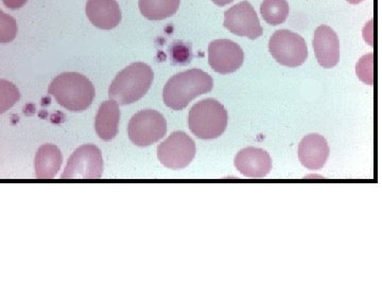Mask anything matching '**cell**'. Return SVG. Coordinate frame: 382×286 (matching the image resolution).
<instances>
[{
  "mask_svg": "<svg viewBox=\"0 0 382 286\" xmlns=\"http://www.w3.org/2000/svg\"><path fill=\"white\" fill-rule=\"evenodd\" d=\"M214 80L207 72L194 68L169 78L163 92L165 104L174 110L187 108L197 96L212 92Z\"/></svg>",
  "mask_w": 382,
  "mask_h": 286,
  "instance_id": "6da1fadb",
  "label": "cell"
},
{
  "mask_svg": "<svg viewBox=\"0 0 382 286\" xmlns=\"http://www.w3.org/2000/svg\"><path fill=\"white\" fill-rule=\"evenodd\" d=\"M48 94L65 110L82 112L92 106L96 90L92 81L83 74L63 72L51 81Z\"/></svg>",
  "mask_w": 382,
  "mask_h": 286,
  "instance_id": "7a4b0ae2",
  "label": "cell"
},
{
  "mask_svg": "<svg viewBox=\"0 0 382 286\" xmlns=\"http://www.w3.org/2000/svg\"><path fill=\"white\" fill-rule=\"evenodd\" d=\"M153 80L154 72L148 64L132 63L115 76L108 88V96L119 106L135 103L149 92Z\"/></svg>",
  "mask_w": 382,
  "mask_h": 286,
  "instance_id": "3957f363",
  "label": "cell"
},
{
  "mask_svg": "<svg viewBox=\"0 0 382 286\" xmlns=\"http://www.w3.org/2000/svg\"><path fill=\"white\" fill-rule=\"evenodd\" d=\"M229 114L224 106L213 98L199 101L189 110L188 126L199 139H217L225 132Z\"/></svg>",
  "mask_w": 382,
  "mask_h": 286,
  "instance_id": "277c9868",
  "label": "cell"
},
{
  "mask_svg": "<svg viewBox=\"0 0 382 286\" xmlns=\"http://www.w3.org/2000/svg\"><path fill=\"white\" fill-rule=\"evenodd\" d=\"M166 133V119L158 110H140L128 122V138L140 148H146L158 142L164 138Z\"/></svg>",
  "mask_w": 382,
  "mask_h": 286,
  "instance_id": "5b68a950",
  "label": "cell"
},
{
  "mask_svg": "<svg viewBox=\"0 0 382 286\" xmlns=\"http://www.w3.org/2000/svg\"><path fill=\"white\" fill-rule=\"evenodd\" d=\"M269 50L277 63L285 67H299L308 58V47L305 40L290 30L275 32L271 36Z\"/></svg>",
  "mask_w": 382,
  "mask_h": 286,
  "instance_id": "8992f818",
  "label": "cell"
},
{
  "mask_svg": "<svg viewBox=\"0 0 382 286\" xmlns=\"http://www.w3.org/2000/svg\"><path fill=\"white\" fill-rule=\"evenodd\" d=\"M104 162L101 151L94 144H83L68 159L61 178L99 179L103 174Z\"/></svg>",
  "mask_w": 382,
  "mask_h": 286,
  "instance_id": "52a82bcc",
  "label": "cell"
},
{
  "mask_svg": "<svg viewBox=\"0 0 382 286\" xmlns=\"http://www.w3.org/2000/svg\"><path fill=\"white\" fill-rule=\"evenodd\" d=\"M197 146L194 139L186 133L174 132L158 148V160L170 170H182L196 157Z\"/></svg>",
  "mask_w": 382,
  "mask_h": 286,
  "instance_id": "ba28073f",
  "label": "cell"
},
{
  "mask_svg": "<svg viewBox=\"0 0 382 286\" xmlns=\"http://www.w3.org/2000/svg\"><path fill=\"white\" fill-rule=\"evenodd\" d=\"M223 26L238 36L256 40L263 30L254 8L249 1H241L224 12Z\"/></svg>",
  "mask_w": 382,
  "mask_h": 286,
  "instance_id": "9c48e42d",
  "label": "cell"
},
{
  "mask_svg": "<svg viewBox=\"0 0 382 286\" xmlns=\"http://www.w3.org/2000/svg\"><path fill=\"white\" fill-rule=\"evenodd\" d=\"M242 48L231 40H213L208 46V63L220 74H233L242 66Z\"/></svg>",
  "mask_w": 382,
  "mask_h": 286,
  "instance_id": "30bf717a",
  "label": "cell"
},
{
  "mask_svg": "<svg viewBox=\"0 0 382 286\" xmlns=\"http://www.w3.org/2000/svg\"><path fill=\"white\" fill-rule=\"evenodd\" d=\"M237 170L249 178H263L272 170V159L263 149L247 148L235 157Z\"/></svg>",
  "mask_w": 382,
  "mask_h": 286,
  "instance_id": "8fae6325",
  "label": "cell"
},
{
  "mask_svg": "<svg viewBox=\"0 0 382 286\" xmlns=\"http://www.w3.org/2000/svg\"><path fill=\"white\" fill-rule=\"evenodd\" d=\"M313 49L323 68H333L340 60V42L335 30L329 26L317 27L313 35Z\"/></svg>",
  "mask_w": 382,
  "mask_h": 286,
  "instance_id": "7c38bea8",
  "label": "cell"
},
{
  "mask_svg": "<svg viewBox=\"0 0 382 286\" xmlns=\"http://www.w3.org/2000/svg\"><path fill=\"white\" fill-rule=\"evenodd\" d=\"M329 146L326 139L319 134L304 137L299 146V159L308 170H321L329 157Z\"/></svg>",
  "mask_w": 382,
  "mask_h": 286,
  "instance_id": "4fadbf2b",
  "label": "cell"
},
{
  "mask_svg": "<svg viewBox=\"0 0 382 286\" xmlns=\"http://www.w3.org/2000/svg\"><path fill=\"white\" fill-rule=\"evenodd\" d=\"M86 16L94 27L112 30L122 22V10L117 0H88Z\"/></svg>",
  "mask_w": 382,
  "mask_h": 286,
  "instance_id": "5bb4252c",
  "label": "cell"
},
{
  "mask_svg": "<svg viewBox=\"0 0 382 286\" xmlns=\"http://www.w3.org/2000/svg\"><path fill=\"white\" fill-rule=\"evenodd\" d=\"M119 104L114 100L102 102L94 118V130L98 137L103 141H110L117 136L119 130Z\"/></svg>",
  "mask_w": 382,
  "mask_h": 286,
  "instance_id": "9a60e30c",
  "label": "cell"
},
{
  "mask_svg": "<svg viewBox=\"0 0 382 286\" xmlns=\"http://www.w3.org/2000/svg\"><path fill=\"white\" fill-rule=\"evenodd\" d=\"M63 163V155L56 144L47 143L38 149L34 158V170L38 179H52Z\"/></svg>",
  "mask_w": 382,
  "mask_h": 286,
  "instance_id": "2e32d148",
  "label": "cell"
},
{
  "mask_svg": "<svg viewBox=\"0 0 382 286\" xmlns=\"http://www.w3.org/2000/svg\"><path fill=\"white\" fill-rule=\"evenodd\" d=\"M138 7L147 19L163 20L178 12L180 0H140Z\"/></svg>",
  "mask_w": 382,
  "mask_h": 286,
  "instance_id": "e0dca14e",
  "label": "cell"
},
{
  "mask_svg": "<svg viewBox=\"0 0 382 286\" xmlns=\"http://www.w3.org/2000/svg\"><path fill=\"white\" fill-rule=\"evenodd\" d=\"M290 8L287 0H263L260 6V13L265 23L279 26L285 23L288 17Z\"/></svg>",
  "mask_w": 382,
  "mask_h": 286,
  "instance_id": "ac0fdd59",
  "label": "cell"
},
{
  "mask_svg": "<svg viewBox=\"0 0 382 286\" xmlns=\"http://www.w3.org/2000/svg\"><path fill=\"white\" fill-rule=\"evenodd\" d=\"M21 99L19 90L8 80L0 78V115L13 108Z\"/></svg>",
  "mask_w": 382,
  "mask_h": 286,
  "instance_id": "d6986e66",
  "label": "cell"
},
{
  "mask_svg": "<svg viewBox=\"0 0 382 286\" xmlns=\"http://www.w3.org/2000/svg\"><path fill=\"white\" fill-rule=\"evenodd\" d=\"M18 27L16 19L0 9V44H9L15 40Z\"/></svg>",
  "mask_w": 382,
  "mask_h": 286,
  "instance_id": "ffe728a7",
  "label": "cell"
},
{
  "mask_svg": "<svg viewBox=\"0 0 382 286\" xmlns=\"http://www.w3.org/2000/svg\"><path fill=\"white\" fill-rule=\"evenodd\" d=\"M375 56L373 53L367 54V56H363L361 60H359V63L357 65V74L359 76V78L363 81L365 83L373 85L374 78L376 76L375 72Z\"/></svg>",
  "mask_w": 382,
  "mask_h": 286,
  "instance_id": "44dd1931",
  "label": "cell"
},
{
  "mask_svg": "<svg viewBox=\"0 0 382 286\" xmlns=\"http://www.w3.org/2000/svg\"><path fill=\"white\" fill-rule=\"evenodd\" d=\"M3 5L10 10H18L23 8L28 0H3Z\"/></svg>",
  "mask_w": 382,
  "mask_h": 286,
  "instance_id": "7402d4cb",
  "label": "cell"
},
{
  "mask_svg": "<svg viewBox=\"0 0 382 286\" xmlns=\"http://www.w3.org/2000/svg\"><path fill=\"white\" fill-rule=\"evenodd\" d=\"M234 0H213V3L215 5L219 6V7H224V6L229 5V3H233Z\"/></svg>",
  "mask_w": 382,
  "mask_h": 286,
  "instance_id": "603a6c76",
  "label": "cell"
},
{
  "mask_svg": "<svg viewBox=\"0 0 382 286\" xmlns=\"http://www.w3.org/2000/svg\"><path fill=\"white\" fill-rule=\"evenodd\" d=\"M347 1L351 3V5H358V3H362L363 0H347Z\"/></svg>",
  "mask_w": 382,
  "mask_h": 286,
  "instance_id": "cb8c5ba5",
  "label": "cell"
}]
</instances>
